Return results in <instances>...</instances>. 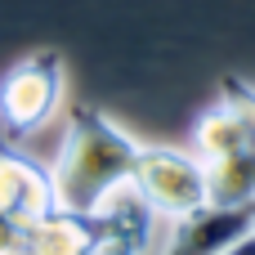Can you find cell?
I'll return each mask as SVG.
<instances>
[{"mask_svg": "<svg viewBox=\"0 0 255 255\" xmlns=\"http://www.w3.org/2000/svg\"><path fill=\"white\" fill-rule=\"evenodd\" d=\"M139 152L143 143L126 126H117L108 112H99L94 103H72L58 161L49 166L54 206L81 211V215L103 211L117 193L130 188Z\"/></svg>", "mask_w": 255, "mask_h": 255, "instance_id": "obj_1", "label": "cell"}, {"mask_svg": "<svg viewBox=\"0 0 255 255\" xmlns=\"http://www.w3.org/2000/svg\"><path fill=\"white\" fill-rule=\"evenodd\" d=\"M193 152L206 161L211 206H255V90L242 76H229L197 117Z\"/></svg>", "mask_w": 255, "mask_h": 255, "instance_id": "obj_2", "label": "cell"}, {"mask_svg": "<svg viewBox=\"0 0 255 255\" xmlns=\"http://www.w3.org/2000/svg\"><path fill=\"white\" fill-rule=\"evenodd\" d=\"M130 193L157 215V220H188L211 206V175L206 161L193 148H170V143H143L139 166L130 175Z\"/></svg>", "mask_w": 255, "mask_h": 255, "instance_id": "obj_3", "label": "cell"}, {"mask_svg": "<svg viewBox=\"0 0 255 255\" xmlns=\"http://www.w3.org/2000/svg\"><path fill=\"white\" fill-rule=\"evenodd\" d=\"M67 94V63L58 49H36L0 76V126L9 139H27L54 121Z\"/></svg>", "mask_w": 255, "mask_h": 255, "instance_id": "obj_4", "label": "cell"}, {"mask_svg": "<svg viewBox=\"0 0 255 255\" xmlns=\"http://www.w3.org/2000/svg\"><path fill=\"white\" fill-rule=\"evenodd\" d=\"M49 211H54L49 170L36 157H27L22 148H13L0 126V215L13 220L18 229H27L31 220H40Z\"/></svg>", "mask_w": 255, "mask_h": 255, "instance_id": "obj_5", "label": "cell"}, {"mask_svg": "<svg viewBox=\"0 0 255 255\" xmlns=\"http://www.w3.org/2000/svg\"><path fill=\"white\" fill-rule=\"evenodd\" d=\"M255 229V206H206L179 220L161 255H224Z\"/></svg>", "mask_w": 255, "mask_h": 255, "instance_id": "obj_6", "label": "cell"}, {"mask_svg": "<svg viewBox=\"0 0 255 255\" xmlns=\"http://www.w3.org/2000/svg\"><path fill=\"white\" fill-rule=\"evenodd\" d=\"M103 238V215H81V211H63L54 206L49 215L31 220L22 229V251L31 255H94Z\"/></svg>", "mask_w": 255, "mask_h": 255, "instance_id": "obj_7", "label": "cell"}, {"mask_svg": "<svg viewBox=\"0 0 255 255\" xmlns=\"http://www.w3.org/2000/svg\"><path fill=\"white\" fill-rule=\"evenodd\" d=\"M103 238H99V247L94 255H148L152 247V211L126 188V193H117L103 211Z\"/></svg>", "mask_w": 255, "mask_h": 255, "instance_id": "obj_8", "label": "cell"}, {"mask_svg": "<svg viewBox=\"0 0 255 255\" xmlns=\"http://www.w3.org/2000/svg\"><path fill=\"white\" fill-rule=\"evenodd\" d=\"M18 247H22V229H18L13 220H4V215H0V255L18 251Z\"/></svg>", "mask_w": 255, "mask_h": 255, "instance_id": "obj_9", "label": "cell"}, {"mask_svg": "<svg viewBox=\"0 0 255 255\" xmlns=\"http://www.w3.org/2000/svg\"><path fill=\"white\" fill-rule=\"evenodd\" d=\"M224 255H255V229L247 233V238H242V242H238V247H229Z\"/></svg>", "mask_w": 255, "mask_h": 255, "instance_id": "obj_10", "label": "cell"}, {"mask_svg": "<svg viewBox=\"0 0 255 255\" xmlns=\"http://www.w3.org/2000/svg\"><path fill=\"white\" fill-rule=\"evenodd\" d=\"M9 255H31V251H22V247H18V251H9Z\"/></svg>", "mask_w": 255, "mask_h": 255, "instance_id": "obj_11", "label": "cell"}]
</instances>
